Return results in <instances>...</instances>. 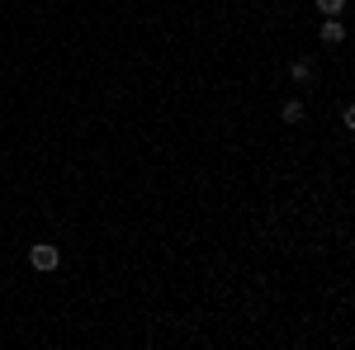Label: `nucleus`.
Wrapping results in <instances>:
<instances>
[{
	"label": "nucleus",
	"instance_id": "obj_3",
	"mask_svg": "<svg viewBox=\"0 0 355 350\" xmlns=\"http://www.w3.org/2000/svg\"><path fill=\"white\" fill-rule=\"evenodd\" d=\"M279 114H284V123H299V119H303V105H299V100H289Z\"/></svg>",
	"mask_w": 355,
	"mask_h": 350
},
{
	"label": "nucleus",
	"instance_id": "obj_2",
	"mask_svg": "<svg viewBox=\"0 0 355 350\" xmlns=\"http://www.w3.org/2000/svg\"><path fill=\"white\" fill-rule=\"evenodd\" d=\"M341 38H346L341 19H322V43H341Z\"/></svg>",
	"mask_w": 355,
	"mask_h": 350
},
{
	"label": "nucleus",
	"instance_id": "obj_1",
	"mask_svg": "<svg viewBox=\"0 0 355 350\" xmlns=\"http://www.w3.org/2000/svg\"><path fill=\"white\" fill-rule=\"evenodd\" d=\"M28 261H33V270H57V246H33V256H28Z\"/></svg>",
	"mask_w": 355,
	"mask_h": 350
},
{
	"label": "nucleus",
	"instance_id": "obj_4",
	"mask_svg": "<svg viewBox=\"0 0 355 350\" xmlns=\"http://www.w3.org/2000/svg\"><path fill=\"white\" fill-rule=\"evenodd\" d=\"M318 10H322V15H341V10H346V0H318Z\"/></svg>",
	"mask_w": 355,
	"mask_h": 350
}]
</instances>
